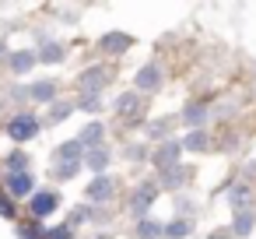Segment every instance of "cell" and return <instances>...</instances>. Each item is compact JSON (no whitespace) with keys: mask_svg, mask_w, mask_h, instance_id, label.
<instances>
[{"mask_svg":"<svg viewBox=\"0 0 256 239\" xmlns=\"http://www.w3.org/2000/svg\"><path fill=\"white\" fill-rule=\"evenodd\" d=\"M70 113H74V106H67V102H64V106H56V109H53V120H64V116H70Z\"/></svg>","mask_w":256,"mask_h":239,"instance_id":"d4e9b609","label":"cell"},{"mask_svg":"<svg viewBox=\"0 0 256 239\" xmlns=\"http://www.w3.org/2000/svg\"><path fill=\"white\" fill-rule=\"evenodd\" d=\"M126 46H130L126 36H106L102 39V50H126Z\"/></svg>","mask_w":256,"mask_h":239,"instance_id":"4fadbf2b","label":"cell"},{"mask_svg":"<svg viewBox=\"0 0 256 239\" xmlns=\"http://www.w3.org/2000/svg\"><path fill=\"white\" fill-rule=\"evenodd\" d=\"M249 228H252V211H238V214H235V232L246 235Z\"/></svg>","mask_w":256,"mask_h":239,"instance_id":"7c38bea8","label":"cell"},{"mask_svg":"<svg viewBox=\"0 0 256 239\" xmlns=\"http://www.w3.org/2000/svg\"><path fill=\"white\" fill-rule=\"evenodd\" d=\"M32 95H36L39 102H46V99H53V85H50V81H42V85H36V88H32Z\"/></svg>","mask_w":256,"mask_h":239,"instance_id":"d6986e66","label":"cell"},{"mask_svg":"<svg viewBox=\"0 0 256 239\" xmlns=\"http://www.w3.org/2000/svg\"><path fill=\"white\" fill-rule=\"evenodd\" d=\"M36 64V53H18V57H11V67L14 71H28Z\"/></svg>","mask_w":256,"mask_h":239,"instance_id":"5bb4252c","label":"cell"},{"mask_svg":"<svg viewBox=\"0 0 256 239\" xmlns=\"http://www.w3.org/2000/svg\"><path fill=\"white\" fill-rule=\"evenodd\" d=\"M176 158H179V144H176V141H168V144H165V148H162V151L154 155V165H162V169H168V165H172Z\"/></svg>","mask_w":256,"mask_h":239,"instance_id":"8992f818","label":"cell"},{"mask_svg":"<svg viewBox=\"0 0 256 239\" xmlns=\"http://www.w3.org/2000/svg\"><path fill=\"white\" fill-rule=\"evenodd\" d=\"M228 200H232V204H235V207H249V190H246V186H235V190H232V197H228Z\"/></svg>","mask_w":256,"mask_h":239,"instance_id":"e0dca14e","label":"cell"},{"mask_svg":"<svg viewBox=\"0 0 256 239\" xmlns=\"http://www.w3.org/2000/svg\"><path fill=\"white\" fill-rule=\"evenodd\" d=\"M78 169H81V162H78V158H70V162H60V165H56V176H60V179H70Z\"/></svg>","mask_w":256,"mask_h":239,"instance_id":"9a60e30c","label":"cell"},{"mask_svg":"<svg viewBox=\"0 0 256 239\" xmlns=\"http://www.w3.org/2000/svg\"><path fill=\"white\" fill-rule=\"evenodd\" d=\"M137 235H144V239H154V235H162V225H154V221L148 218V221H140V225H137Z\"/></svg>","mask_w":256,"mask_h":239,"instance_id":"2e32d148","label":"cell"},{"mask_svg":"<svg viewBox=\"0 0 256 239\" xmlns=\"http://www.w3.org/2000/svg\"><path fill=\"white\" fill-rule=\"evenodd\" d=\"M158 78H162L158 67H144V71L137 74V88H140V92H151V88H158Z\"/></svg>","mask_w":256,"mask_h":239,"instance_id":"5b68a950","label":"cell"},{"mask_svg":"<svg viewBox=\"0 0 256 239\" xmlns=\"http://www.w3.org/2000/svg\"><path fill=\"white\" fill-rule=\"evenodd\" d=\"M60 57H64V50H60V46H46V50L39 53V60H50V64H56Z\"/></svg>","mask_w":256,"mask_h":239,"instance_id":"44dd1931","label":"cell"},{"mask_svg":"<svg viewBox=\"0 0 256 239\" xmlns=\"http://www.w3.org/2000/svg\"><path fill=\"white\" fill-rule=\"evenodd\" d=\"M50 239H70V228H53Z\"/></svg>","mask_w":256,"mask_h":239,"instance_id":"484cf974","label":"cell"},{"mask_svg":"<svg viewBox=\"0 0 256 239\" xmlns=\"http://www.w3.org/2000/svg\"><path fill=\"white\" fill-rule=\"evenodd\" d=\"M8 190H11L14 197H25V193H32V179H28L25 172H18V176L8 179Z\"/></svg>","mask_w":256,"mask_h":239,"instance_id":"52a82bcc","label":"cell"},{"mask_svg":"<svg viewBox=\"0 0 256 239\" xmlns=\"http://www.w3.org/2000/svg\"><path fill=\"white\" fill-rule=\"evenodd\" d=\"M36 130H39V120L32 113H22L8 123V137H14V141H28V137H36Z\"/></svg>","mask_w":256,"mask_h":239,"instance_id":"6da1fadb","label":"cell"},{"mask_svg":"<svg viewBox=\"0 0 256 239\" xmlns=\"http://www.w3.org/2000/svg\"><path fill=\"white\" fill-rule=\"evenodd\" d=\"M112 190H116V179L102 176V179H95L84 193H88V200H109V197H112Z\"/></svg>","mask_w":256,"mask_h":239,"instance_id":"7a4b0ae2","label":"cell"},{"mask_svg":"<svg viewBox=\"0 0 256 239\" xmlns=\"http://www.w3.org/2000/svg\"><path fill=\"white\" fill-rule=\"evenodd\" d=\"M102 78H106V71H102V67H92V71H84V78H81V92H84V95H95V92L106 85Z\"/></svg>","mask_w":256,"mask_h":239,"instance_id":"3957f363","label":"cell"},{"mask_svg":"<svg viewBox=\"0 0 256 239\" xmlns=\"http://www.w3.org/2000/svg\"><path fill=\"white\" fill-rule=\"evenodd\" d=\"M204 116H207V109H200V106H190V109L182 113V120H186V123H200Z\"/></svg>","mask_w":256,"mask_h":239,"instance_id":"ffe728a7","label":"cell"},{"mask_svg":"<svg viewBox=\"0 0 256 239\" xmlns=\"http://www.w3.org/2000/svg\"><path fill=\"white\" fill-rule=\"evenodd\" d=\"M22 239H39V228L32 232V228H22Z\"/></svg>","mask_w":256,"mask_h":239,"instance_id":"4316f807","label":"cell"},{"mask_svg":"<svg viewBox=\"0 0 256 239\" xmlns=\"http://www.w3.org/2000/svg\"><path fill=\"white\" fill-rule=\"evenodd\" d=\"M98 141H102V123H88V127L81 130V144L92 148V144H98Z\"/></svg>","mask_w":256,"mask_h":239,"instance_id":"ba28073f","label":"cell"},{"mask_svg":"<svg viewBox=\"0 0 256 239\" xmlns=\"http://www.w3.org/2000/svg\"><path fill=\"white\" fill-rule=\"evenodd\" d=\"M151 200H154V186H140L134 197V211H144V204H151Z\"/></svg>","mask_w":256,"mask_h":239,"instance_id":"9c48e42d","label":"cell"},{"mask_svg":"<svg viewBox=\"0 0 256 239\" xmlns=\"http://www.w3.org/2000/svg\"><path fill=\"white\" fill-rule=\"evenodd\" d=\"M106 162H109V155H106L102 148H95V151H88V165H92L95 172H102V169H106Z\"/></svg>","mask_w":256,"mask_h":239,"instance_id":"8fae6325","label":"cell"},{"mask_svg":"<svg viewBox=\"0 0 256 239\" xmlns=\"http://www.w3.org/2000/svg\"><path fill=\"white\" fill-rule=\"evenodd\" d=\"M134 106H137V95H123V99L116 102V109H123V113H130Z\"/></svg>","mask_w":256,"mask_h":239,"instance_id":"603a6c76","label":"cell"},{"mask_svg":"<svg viewBox=\"0 0 256 239\" xmlns=\"http://www.w3.org/2000/svg\"><path fill=\"white\" fill-rule=\"evenodd\" d=\"M182 144H186V148H193V151H196V148H204V144H207V134H204V130H193V134H190V137H186V141H182Z\"/></svg>","mask_w":256,"mask_h":239,"instance_id":"ac0fdd59","label":"cell"},{"mask_svg":"<svg viewBox=\"0 0 256 239\" xmlns=\"http://www.w3.org/2000/svg\"><path fill=\"white\" fill-rule=\"evenodd\" d=\"M8 169H11V176H18V172L25 169V155H22V151H18V155H11V158H8Z\"/></svg>","mask_w":256,"mask_h":239,"instance_id":"7402d4cb","label":"cell"},{"mask_svg":"<svg viewBox=\"0 0 256 239\" xmlns=\"http://www.w3.org/2000/svg\"><path fill=\"white\" fill-rule=\"evenodd\" d=\"M0 214H8V218H11V200H0Z\"/></svg>","mask_w":256,"mask_h":239,"instance_id":"83f0119b","label":"cell"},{"mask_svg":"<svg viewBox=\"0 0 256 239\" xmlns=\"http://www.w3.org/2000/svg\"><path fill=\"white\" fill-rule=\"evenodd\" d=\"M162 232H165V235H172V239H176V235H190V232H193V225H190V221H182V218H179V221H172V225H165V228H162Z\"/></svg>","mask_w":256,"mask_h":239,"instance_id":"30bf717a","label":"cell"},{"mask_svg":"<svg viewBox=\"0 0 256 239\" xmlns=\"http://www.w3.org/2000/svg\"><path fill=\"white\" fill-rule=\"evenodd\" d=\"M53 207H56V197H53L50 190H42V193L32 197V214H36V218H46Z\"/></svg>","mask_w":256,"mask_h":239,"instance_id":"277c9868","label":"cell"},{"mask_svg":"<svg viewBox=\"0 0 256 239\" xmlns=\"http://www.w3.org/2000/svg\"><path fill=\"white\" fill-rule=\"evenodd\" d=\"M81 109H84V113H95V109H98V99H95V95H84V99H81Z\"/></svg>","mask_w":256,"mask_h":239,"instance_id":"cb8c5ba5","label":"cell"}]
</instances>
